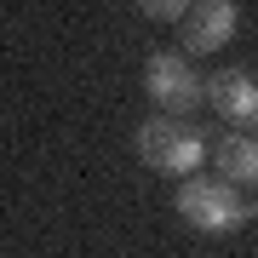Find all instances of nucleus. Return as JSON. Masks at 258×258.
<instances>
[{
  "label": "nucleus",
  "instance_id": "obj_1",
  "mask_svg": "<svg viewBox=\"0 0 258 258\" xmlns=\"http://www.w3.org/2000/svg\"><path fill=\"white\" fill-rule=\"evenodd\" d=\"M252 212H258V201L247 189L224 184V178H184V189H178V218L201 235H230Z\"/></svg>",
  "mask_w": 258,
  "mask_h": 258
},
{
  "label": "nucleus",
  "instance_id": "obj_2",
  "mask_svg": "<svg viewBox=\"0 0 258 258\" xmlns=\"http://www.w3.org/2000/svg\"><path fill=\"white\" fill-rule=\"evenodd\" d=\"M132 144H138V161L155 166V172H166V178H195L201 161H207V138L189 126V120H178V115L138 120V138Z\"/></svg>",
  "mask_w": 258,
  "mask_h": 258
},
{
  "label": "nucleus",
  "instance_id": "obj_3",
  "mask_svg": "<svg viewBox=\"0 0 258 258\" xmlns=\"http://www.w3.org/2000/svg\"><path fill=\"white\" fill-rule=\"evenodd\" d=\"M144 92H149V103H155V115H178L184 120L195 103H201V75L189 69L184 52H149Z\"/></svg>",
  "mask_w": 258,
  "mask_h": 258
},
{
  "label": "nucleus",
  "instance_id": "obj_4",
  "mask_svg": "<svg viewBox=\"0 0 258 258\" xmlns=\"http://www.w3.org/2000/svg\"><path fill=\"white\" fill-rule=\"evenodd\" d=\"M201 98L230 120V132L258 138V75H247V69H218L212 81H201Z\"/></svg>",
  "mask_w": 258,
  "mask_h": 258
},
{
  "label": "nucleus",
  "instance_id": "obj_5",
  "mask_svg": "<svg viewBox=\"0 0 258 258\" xmlns=\"http://www.w3.org/2000/svg\"><path fill=\"white\" fill-rule=\"evenodd\" d=\"M235 29H241V6L235 0H195V6L184 12V23H178V35H184L189 57H207V52L230 46Z\"/></svg>",
  "mask_w": 258,
  "mask_h": 258
},
{
  "label": "nucleus",
  "instance_id": "obj_6",
  "mask_svg": "<svg viewBox=\"0 0 258 258\" xmlns=\"http://www.w3.org/2000/svg\"><path fill=\"white\" fill-rule=\"evenodd\" d=\"M207 161L218 166L224 184H235V189H258V138H247V132H224L218 149H207Z\"/></svg>",
  "mask_w": 258,
  "mask_h": 258
},
{
  "label": "nucleus",
  "instance_id": "obj_7",
  "mask_svg": "<svg viewBox=\"0 0 258 258\" xmlns=\"http://www.w3.org/2000/svg\"><path fill=\"white\" fill-rule=\"evenodd\" d=\"M138 12H149V18H161V23H184L189 6H178V0H144Z\"/></svg>",
  "mask_w": 258,
  "mask_h": 258
}]
</instances>
